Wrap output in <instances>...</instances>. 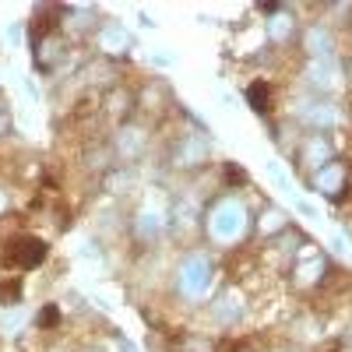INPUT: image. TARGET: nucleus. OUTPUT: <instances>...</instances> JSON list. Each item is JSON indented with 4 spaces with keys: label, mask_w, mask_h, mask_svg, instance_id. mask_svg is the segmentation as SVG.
<instances>
[{
    "label": "nucleus",
    "mask_w": 352,
    "mask_h": 352,
    "mask_svg": "<svg viewBox=\"0 0 352 352\" xmlns=\"http://www.w3.org/2000/svg\"><path fill=\"white\" fill-rule=\"evenodd\" d=\"M201 232L204 240L219 250H232L247 240L250 232V208L240 194H222L215 197L208 208H204V219H201Z\"/></svg>",
    "instance_id": "obj_1"
},
{
    "label": "nucleus",
    "mask_w": 352,
    "mask_h": 352,
    "mask_svg": "<svg viewBox=\"0 0 352 352\" xmlns=\"http://www.w3.org/2000/svg\"><path fill=\"white\" fill-rule=\"evenodd\" d=\"M11 134V113H8V102L0 99V138Z\"/></svg>",
    "instance_id": "obj_22"
},
{
    "label": "nucleus",
    "mask_w": 352,
    "mask_h": 352,
    "mask_svg": "<svg viewBox=\"0 0 352 352\" xmlns=\"http://www.w3.org/2000/svg\"><path fill=\"white\" fill-rule=\"evenodd\" d=\"M307 85L317 92H331L338 85V64L335 60H307Z\"/></svg>",
    "instance_id": "obj_16"
},
{
    "label": "nucleus",
    "mask_w": 352,
    "mask_h": 352,
    "mask_svg": "<svg viewBox=\"0 0 352 352\" xmlns=\"http://www.w3.org/2000/svg\"><path fill=\"white\" fill-rule=\"evenodd\" d=\"M264 32H268V39H272L275 46H285V43L292 39V32H296V18H292V11L275 8V14L264 21Z\"/></svg>",
    "instance_id": "obj_17"
},
{
    "label": "nucleus",
    "mask_w": 352,
    "mask_h": 352,
    "mask_svg": "<svg viewBox=\"0 0 352 352\" xmlns=\"http://www.w3.org/2000/svg\"><path fill=\"white\" fill-rule=\"evenodd\" d=\"M50 257V243L36 232H18L4 243V264L14 272V275H25V272H36L43 268Z\"/></svg>",
    "instance_id": "obj_5"
},
{
    "label": "nucleus",
    "mask_w": 352,
    "mask_h": 352,
    "mask_svg": "<svg viewBox=\"0 0 352 352\" xmlns=\"http://www.w3.org/2000/svg\"><path fill=\"white\" fill-rule=\"evenodd\" d=\"M138 109V96L131 92V88H120V85H113L109 92L102 96V113L109 116V120L120 127V124H131V116Z\"/></svg>",
    "instance_id": "obj_14"
},
{
    "label": "nucleus",
    "mask_w": 352,
    "mask_h": 352,
    "mask_svg": "<svg viewBox=\"0 0 352 352\" xmlns=\"http://www.w3.org/2000/svg\"><path fill=\"white\" fill-rule=\"evenodd\" d=\"M268 173L275 176V184H278V187H285V173H282V166H278V162H272V166H268Z\"/></svg>",
    "instance_id": "obj_23"
},
{
    "label": "nucleus",
    "mask_w": 352,
    "mask_h": 352,
    "mask_svg": "<svg viewBox=\"0 0 352 352\" xmlns=\"http://www.w3.org/2000/svg\"><path fill=\"white\" fill-rule=\"evenodd\" d=\"M289 278H292V285H296L300 292L324 289V285H328V278H331V264H328V257H324V254H320V250L307 240V243L300 247L296 261H292Z\"/></svg>",
    "instance_id": "obj_3"
},
{
    "label": "nucleus",
    "mask_w": 352,
    "mask_h": 352,
    "mask_svg": "<svg viewBox=\"0 0 352 352\" xmlns=\"http://www.w3.org/2000/svg\"><path fill=\"white\" fill-rule=\"evenodd\" d=\"M25 303V278L4 275L0 278V307H21Z\"/></svg>",
    "instance_id": "obj_20"
},
{
    "label": "nucleus",
    "mask_w": 352,
    "mask_h": 352,
    "mask_svg": "<svg viewBox=\"0 0 352 352\" xmlns=\"http://www.w3.org/2000/svg\"><path fill=\"white\" fill-rule=\"evenodd\" d=\"M310 187H314L317 194L331 197V201H342L345 190H349V166H345L342 159L320 166L317 173H310Z\"/></svg>",
    "instance_id": "obj_10"
},
{
    "label": "nucleus",
    "mask_w": 352,
    "mask_h": 352,
    "mask_svg": "<svg viewBox=\"0 0 352 352\" xmlns=\"http://www.w3.org/2000/svg\"><path fill=\"white\" fill-rule=\"evenodd\" d=\"M272 96H275V88H272V81H264V78H257V81L247 85V106L257 116H268L272 113Z\"/></svg>",
    "instance_id": "obj_18"
},
{
    "label": "nucleus",
    "mask_w": 352,
    "mask_h": 352,
    "mask_svg": "<svg viewBox=\"0 0 352 352\" xmlns=\"http://www.w3.org/2000/svg\"><path fill=\"white\" fill-rule=\"evenodd\" d=\"M96 46L102 56H124L131 50V32L120 21H99L96 28Z\"/></svg>",
    "instance_id": "obj_15"
},
{
    "label": "nucleus",
    "mask_w": 352,
    "mask_h": 352,
    "mask_svg": "<svg viewBox=\"0 0 352 352\" xmlns=\"http://www.w3.org/2000/svg\"><path fill=\"white\" fill-rule=\"evenodd\" d=\"M296 120L303 127H310V134H324L338 124V109L328 99H307V102L296 106Z\"/></svg>",
    "instance_id": "obj_12"
},
{
    "label": "nucleus",
    "mask_w": 352,
    "mask_h": 352,
    "mask_svg": "<svg viewBox=\"0 0 352 352\" xmlns=\"http://www.w3.org/2000/svg\"><path fill=\"white\" fill-rule=\"evenodd\" d=\"M335 50H338V39L331 32V25L314 21L307 32H303V53H307V60H335Z\"/></svg>",
    "instance_id": "obj_13"
},
{
    "label": "nucleus",
    "mask_w": 352,
    "mask_h": 352,
    "mask_svg": "<svg viewBox=\"0 0 352 352\" xmlns=\"http://www.w3.org/2000/svg\"><path fill=\"white\" fill-rule=\"evenodd\" d=\"M289 229V215L278 212V208H264V215L257 219V232H261V240H275L278 232Z\"/></svg>",
    "instance_id": "obj_19"
},
{
    "label": "nucleus",
    "mask_w": 352,
    "mask_h": 352,
    "mask_svg": "<svg viewBox=\"0 0 352 352\" xmlns=\"http://www.w3.org/2000/svg\"><path fill=\"white\" fill-rule=\"evenodd\" d=\"M4 212H8V194L0 190V215H4Z\"/></svg>",
    "instance_id": "obj_24"
},
{
    "label": "nucleus",
    "mask_w": 352,
    "mask_h": 352,
    "mask_svg": "<svg viewBox=\"0 0 352 352\" xmlns=\"http://www.w3.org/2000/svg\"><path fill=\"white\" fill-rule=\"evenodd\" d=\"M208 159H212V144L204 138V131L176 134V141L169 144V166L176 173H194L201 166H208Z\"/></svg>",
    "instance_id": "obj_6"
},
{
    "label": "nucleus",
    "mask_w": 352,
    "mask_h": 352,
    "mask_svg": "<svg viewBox=\"0 0 352 352\" xmlns=\"http://www.w3.org/2000/svg\"><path fill=\"white\" fill-rule=\"evenodd\" d=\"M328 162H335V144H331V138H328V134H303L300 148H296V166L317 173L320 166H328Z\"/></svg>",
    "instance_id": "obj_11"
},
{
    "label": "nucleus",
    "mask_w": 352,
    "mask_h": 352,
    "mask_svg": "<svg viewBox=\"0 0 352 352\" xmlns=\"http://www.w3.org/2000/svg\"><path fill=\"white\" fill-rule=\"evenodd\" d=\"M215 275H219V268L208 250H187L173 268V296L187 307H201L212 296Z\"/></svg>",
    "instance_id": "obj_2"
},
{
    "label": "nucleus",
    "mask_w": 352,
    "mask_h": 352,
    "mask_svg": "<svg viewBox=\"0 0 352 352\" xmlns=\"http://www.w3.org/2000/svg\"><path fill=\"white\" fill-rule=\"evenodd\" d=\"M64 60H67V36H64V28H60V32H50V36L32 39V64H36L39 74H56Z\"/></svg>",
    "instance_id": "obj_9"
},
{
    "label": "nucleus",
    "mask_w": 352,
    "mask_h": 352,
    "mask_svg": "<svg viewBox=\"0 0 352 352\" xmlns=\"http://www.w3.org/2000/svg\"><path fill=\"white\" fill-rule=\"evenodd\" d=\"M247 314H250V300H247V289L240 282L226 285L219 296L208 303V317H212V324L219 331H236L247 320Z\"/></svg>",
    "instance_id": "obj_4"
},
{
    "label": "nucleus",
    "mask_w": 352,
    "mask_h": 352,
    "mask_svg": "<svg viewBox=\"0 0 352 352\" xmlns=\"http://www.w3.org/2000/svg\"><path fill=\"white\" fill-rule=\"evenodd\" d=\"M109 152H113V162L116 166H134L144 159L148 152V127H138V124H120L109 141Z\"/></svg>",
    "instance_id": "obj_8"
},
{
    "label": "nucleus",
    "mask_w": 352,
    "mask_h": 352,
    "mask_svg": "<svg viewBox=\"0 0 352 352\" xmlns=\"http://www.w3.org/2000/svg\"><path fill=\"white\" fill-rule=\"evenodd\" d=\"M166 229H169V212H166V204L162 201H144L141 208L134 212L131 219V232H134V240L141 247H155L162 236H166Z\"/></svg>",
    "instance_id": "obj_7"
},
{
    "label": "nucleus",
    "mask_w": 352,
    "mask_h": 352,
    "mask_svg": "<svg viewBox=\"0 0 352 352\" xmlns=\"http://www.w3.org/2000/svg\"><path fill=\"white\" fill-rule=\"evenodd\" d=\"M36 324H39V328H53V324H60V310H56L53 303H50V307H43V314L36 317Z\"/></svg>",
    "instance_id": "obj_21"
}]
</instances>
